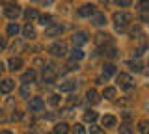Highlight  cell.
Segmentation results:
<instances>
[{
	"label": "cell",
	"instance_id": "6da1fadb",
	"mask_svg": "<svg viewBox=\"0 0 149 134\" xmlns=\"http://www.w3.org/2000/svg\"><path fill=\"white\" fill-rule=\"evenodd\" d=\"M132 21V15L129 11H116L114 13V22H116V28L118 30H125V26Z\"/></svg>",
	"mask_w": 149,
	"mask_h": 134
},
{
	"label": "cell",
	"instance_id": "7a4b0ae2",
	"mask_svg": "<svg viewBox=\"0 0 149 134\" xmlns=\"http://www.w3.org/2000/svg\"><path fill=\"white\" fill-rule=\"evenodd\" d=\"M4 15L8 17V19L15 21L19 15H21V6L19 4H6V8H4Z\"/></svg>",
	"mask_w": 149,
	"mask_h": 134
},
{
	"label": "cell",
	"instance_id": "3957f363",
	"mask_svg": "<svg viewBox=\"0 0 149 134\" xmlns=\"http://www.w3.org/2000/svg\"><path fill=\"white\" fill-rule=\"evenodd\" d=\"M49 52L52 54V56H56V58H62V56H65V54H67V47H65V43L58 41V43H52V45H50Z\"/></svg>",
	"mask_w": 149,
	"mask_h": 134
},
{
	"label": "cell",
	"instance_id": "277c9868",
	"mask_svg": "<svg viewBox=\"0 0 149 134\" xmlns=\"http://www.w3.org/2000/svg\"><path fill=\"white\" fill-rule=\"evenodd\" d=\"M43 108H45V101L41 99V97H32L30 103H28V110H30V112H34V114L41 112Z\"/></svg>",
	"mask_w": 149,
	"mask_h": 134
},
{
	"label": "cell",
	"instance_id": "5b68a950",
	"mask_svg": "<svg viewBox=\"0 0 149 134\" xmlns=\"http://www.w3.org/2000/svg\"><path fill=\"white\" fill-rule=\"evenodd\" d=\"M22 65H24V62H22V58H19V56H11L8 60V69L9 71H21L22 69Z\"/></svg>",
	"mask_w": 149,
	"mask_h": 134
},
{
	"label": "cell",
	"instance_id": "8992f818",
	"mask_svg": "<svg viewBox=\"0 0 149 134\" xmlns=\"http://www.w3.org/2000/svg\"><path fill=\"white\" fill-rule=\"evenodd\" d=\"M73 45H74V47H82V45L84 43H88V34H86V32H77V34H73Z\"/></svg>",
	"mask_w": 149,
	"mask_h": 134
},
{
	"label": "cell",
	"instance_id": "52a82bcc",
	"mask_svg": "<svg viewBox=\"0 0 149 134\" xmlns=\"http://www.w3.org/2000/svg\"><path fill=\"white\" fill-rule=\"evenodd\" d=\"M110 34H104V32H99V34L95 35V45L97 47H104V45H110Z\"/></svg>",
	"mask_w": 149,
	"mask_h": 134
},
{
	"label": "cell",
	"instance_id": "ba28073f",
	"mask_svg": "<svg viewBox=\"0 0 149 134\" xmlns=\"http://www.w3.org/2000/svg\"><path fill=\"white\" fill-rule=\"evenodd\" d=\"M116 80H118V84L121 87L132 86V84H130V82H132V78H130V75H127V73H118V75H116Z\"/></svg>",
	"mask_w": 149,
	"mask_h": 134
},
{
	"label": "cell",
	"instance_id": "9c48e42d",
	"mask_svg": "<svg viewBox=\"0 0 149 134\" xmlns=\"http://www.w3.org/2000/svg\"><path fill=\"white\" fill-rule=\"evenodd\" d=\"M78 15L80 17H93L95 15V6L93 4H84L82 8H78Z\"/></svg>",
	"mask_w": 149,
	"mask_h": 134
},
{
	"label": "cell",
	"instance_id": "30bf717a",
	"mask_svg": "<svg viewBox=\"0 0 149 134\" xmlns=\"http://www.w3.org/2000/svg\"><path fill=\"white\" fill-rule=\"evenodd\" d=\"M58 90L62 91V93H71V91L77 90V82L74 80H65V82H62V84L58 86Z\"/></svg>",
	"mask_w": 149,
	"mask_h": 134
},
{
	"label": "cell",
	"instance_id": "8fae6325",
	"mask_svg": "<svg viewBox=\"0 0 149 134\" xmlns=\"http://www.w3.org/2000/svg\"><path fill=\"white\" fill-rule=\"evenodd\" d=\"M13 87H15V82H13L11 78L0 80V91H2V93H9V91H13Z\"/></svg>",
	"mask_w": 149,
	"mask_h": 134
},
{
	"label": "cell",
	"instance_id": "7c38bea8",
	"mask_svg": "<svg viewBox=\"0 0 149 134\" xmlns=\"http://www.w3.org/2000/svg\"><path fill=\"white\" fill-rule=\"evenodd\" d=\"M63 32V26H60V24H52V26H49L45 32V35L47 37H56V35H60Z\"/></svg>",
	"mask_w": 149,
	"mask_h": 134
},
{
	"label": "cell",
	"instance_id": "4fadbf2b",
	"mask_svg": "<svg viewBox=\"0 0 149 134\" xmlns=\"http://www.w3.org/2000/svg\"><path fill=\"white\" fill-rule=\"evenodd\" d=\"M54 76H56V69H54L52 65L43 67V78H45V82H50Z\"/></svg>",
	"mask_w": 149,
	"mask_h": 134
},
{
	"label": "cell",
	"instance_id": "5bb4252c",
	"mask_svg": "<svg viewBox=\"0 0 149 134\" xmlns=\"http://www.w3.org/2000/svg\"><path fill=\"white\" fill-rule=\"evenodd\" d=\"M116 121H118V119H116L114 115H102L101 125H102L104 128H110V127H116Z\"/></svg>",
	"mask_w": 149,
	"mask_h": 134
},
{
	"label": "cell",
	"instance_id": "9a60e30c",
	"mask_svg": "<svg viewBox=\"0 0 149 134\" xmlns=\"http://www.w3.org/2000/svg\"><path fill=\"white\" fill-rule=\"evenodd\" d=\"M54 134H67L69 132V125L65 123V121H60V123H56L54 125Z\"/></svg>",
	"mask_w": 149,
	"mask_h": 134
},
{
	"label": "cell",
	"instance_id": "2e32d148",
	"mask_svg": "<svg viewBox=\"0 0 149 134\" xmlns=\"http://www.w3.org/2000/svg\"><path fill=\"white\" fill-rule=\"evenodd\" d=\"M22 35H24L26 39H34V37H36V28H34L32 24H28V22H26L24 28H22Z\"/></svg>",
	"mask_w": 149,
	"mask_h": 134
},
{
	"label": "cell",
	"instance_id": "e0dca14e",
	"mask_svg": "<svg viewBox=\"0 0 149 134\" xmlns=\"http://www.w3.org/2000/svg\"><path fill=\"white\" fill-rule=\"evenodd\" d=\"M36 78H37V73L34 71V69H30V71H26L24 75H22L21 80L24 82V84H30V82H36Z\"/></svg>",
	"mask_w": 149,
	"mask_h": 134
},
{
	"label": "cell",
	"instance_id": "ac0fdd59",
	"mask_svg": "<svg viewBox=\"0 0 149 134\" xmlns=\"http://www.w3.org/2000/svg\"><path fill=\"white\" fill-rule=\"evenodd\" d=\"M91 21H93V24H95V26H104V24H106L104 13H95V15L91 17Z\"/></svg>",
	"mask_w": 149,
	"mask_h": 134
},
{
	"label": "cell",
	"instance_id": "d6986e66",
	"mask_svg": "<svg viewBox=\"0 0 149 134\" xmlns=\"http://www.w3.org/2000/svg\"><path fill=\"white\" fill-rule=\"evenodd\" d=\"M116 95H118L116 87H104V91H102V97H104V99H108V101L116 99Z\"/></svg>",
	"mask_w": 149,
	"mask_h": 134
},
{
	"label": "cell",
	"instance_id": "ffe728a7",
	"mask_svg": "<svg viewBox=\"0 0 149 134\" xmlns=\"http://www.w3.org/2000/svg\"><path fill=\"white\" fill-rule=\"evenodd\" d=\"M24 19L28 21V24H30L32 21L39 19V15H37V11H36V10H26V11H24Z\"/></svg>",
	"mask_w": 149,
	"mask_h": 134
},
{
	"label": "cell",
	"instance_id": "44dd1931",
	"mask_svg": "<svg viewBox=\"0 0 149 134\" xmlns=\"http://www.w3.org/2000/svg\"><path fill=\"white\" fill-rule=\"evenodd\" d=\"M82 58H84V50L74 47V49L71 50V60H73V62H78V60H82Z\"/></svg>",
	"mask_w": 149,
	"mask_h": 134
},
{
	"label": "cell",
	"instance_id": "7402d4cb",
	"mask_svg": "<svg viewBox=\"0 0 149 134\" xmlns=\"http://www.w3.org/2000/svg\"><path fill=\"white\" fill-rule=\"evenodd\" d=\"M86 99L90 101V103H99V95H97V91L93 90V87L86 91Z\"/></svg>",
	"mask_w": 149,
	"mask_h": 134
},
{
	"label": "cell",
	"instance_id": "603a6c76",
	"mask_svg": "<svg viewBox=\"0 0 149 134\" xmlns=\"http://www.w3.org/2000/svg\"><path fill=\"white\" fill-rule=\"evenodd\" d=\"M102 75H104V78H108L112 75H116V67L112 65V63H106L104 67H102Z\"/></svg>",
	"mask_w": 149,
	"mask_h": 134
},
{
	"label": "cell",
	"instance_id": "cb8c5ba5",
	"mask_svg": "<svg viewBox=\"0 0 149 134\" xmlns=\"http://www.w3.org/2000/svg\"><path fill=\"white\" fill-rule=\"evenodd\" d=\"M138 132L140 134H149V121L142 119V121L138 123Z\"/></svg>",
	"mask_w": 149,
	"mask_h": 134
},
{
	"label": "cell",
	"instance_id": "d4e9b609",
	"mask_svg": "<svg viewBox=\"0 0 149 134\" xmlns=\"http://www.w3.org/2000/svg\"><path fill=\"white\" fill-rule=\"evenodd\" d=\"M39 24L41 26H47V28L52 26V17H50V15H39Z\"/></svg>",
	"mask_w": 149,
	"mask_h": 134
},
{
	"label": "cell",
	"instance_id": "484cf974",
	"mask_svg": "<svg viewBox=\"0 0 149 134\" xmlns=\"http://www.w3.org/2000/svg\"><path fill=\"white\" fill-rule=\"evenodd\" d=\"M19 32H21V26H19L17 22H11V24L8 26V35H11V37H13V35H17Z\"/></svg>",
	"mask_w": 149,
	"mask_h": 134
},
{
	"label": "cell",
	"instance_id": "4316f807",
	"mask_svg": "<svg viewBox=\"0 0 149 134\" xmlns=\"http://www.w3.org/2000/svg\"><path fill=\"white\" fill-rule=\"evenodd\" d=\"M97 119V112H93V110H88L86 114H84V121H88V123H93Z\"/></svg>",
	"mask_w": 149,
	"mask_h": 134
},
{
	"label": "cell",
	"instance_id": "83f0119b",
	"mask_svg": "<svg viewBox=\"0 0 149 134\" xmlns=\"http://www.w3.org/2000/svg\"><path fill=\"white\" fill-rule=\"evenodd\" d=\"M73 134H86V127L82 123H74L73 125Z\"/></svg>",
	"mask_w": 149,
	"mask_h": 134
},
{
	"label": "cell",
	"instance_id": "f1b7e54d",
	"mask_svg": "<svg viewBox=\"0 0 149 134\" xmlns=\"http://www.w3.org/2000/svg\"><path fill=\"white\" fill-rule=\"evenodd\" d=\"M119 134H132V128H130V125H121L119 127Z\"/></svg>",
	"mask_w": 149,
	"mask_h": 134
},
{
	"label": "cell",
	"instance_id": "f546056e",
	"mask_svg": "<svg viewBox=\"0 0 149 134\" xmlns=\"http://www.w3.org/2000/svg\"><path fill=\"white\" fill-rule=\"evenodd\" d=\"M129 67L132 69V71H136V73L142 71V63H140V62H129Z\"/></svg>",
	"mask_w": 149,
	"mask_h": 134
},
{
	"label": "cell",
	"instance_id": "4dcf8cb0",
	"mask_svg": "<svg viewBox=\"0 0 149 134\" xmlns=\"http://www.w3.org/2000/svg\"><path fill=\"white\" fill-rule=\"evenodd\" d=\"M102 127H97V125H90V134H102Z\"/></svg>",
	"mask_w": 149,
	"mask_h": 134
},
{
	"label": "cell",
	"instance_id": "1f68e13d",
	"mask_svg": "<svg viewBox=\"0 0 149 134\" xmlns=\"http://www.w3.org/2000/svg\"><path fill=\"white\" fill-rule=\"evenodd\" d=\"M49 103L52 104V106H58L60 104V95L58 93H54V95H50V99H49Z\"/></svg>",
	"mask_w": 149,
	"mask_h": 134
},
{
	"label": "cell",
	"instance_id": "d6a6232c",
	"mask_svg": "<svg viewBox=\"0 0 149 134\" xmlns=\"http://www.w3.org/2000/svg\"><path fill=\"white\" fill-rule=\"evenodd\" d=\"M21 97H24V99L28 97V87H26V86H22V87H21Z\"/></svg>",
	"mask_w": 149,
	"mask_h": 134
},
{
	"label": "cell",
	"instance_id": "836d02e7",
	"mask_svg": "<svg viewBox=\"0 0 149 134\" xmlns=\"http://www.w3.org/2000/svg\"><path fill=\"white\" fill-rule=\"evenodd\" d=\"M118 6H119V8H129L130 2H127V0H121V2H118Z\"/></svg>",
	"mask_w": 149,
	"mask_h": 134
},
{
	"label": "cell",
	"instance_id": "e575fe53",
	"mask_svg": "<svg viewBox=\"0 0 149 134\" xmlns=\"http://www.w3.org/2000/svg\"><path fill=\"white\" fill-rule=\"evenodd\" d=\"M21 117H22V114H21V112H15V114L11 115V119H13V121H15V119H21Z\"/></svg>",
	"mask_w": 149,
	"mask_h": 134
},
{
	"label": "cell",
	"instance_id": "d590c367",
	"mask_svg": "<svg viewBox=\"0 0 149 134\" xmlns=\"http://www.w3.org/2000/svg\"><path fill=\"white\" fill-rule=\"evenodd\" d=\"M4 121H6V114H4V110L0 108V123H4Z\"/></svg>",
	"mask_w": 149,
	"mask_h": 134
},
{
	"label": "cell",
	"instance_id": "8d00e7d4",
	"mask_svg": "<svg viewBox=\"0 0 149 134\" xmlns=\"http://www.w3.org/2000/svg\"><path fill=\"white\" fill-rule=\"evenodd\" d=\"M142 11H149V4H147V2L142 4Z\"/></svg>",
	"mask_w": 149,
	"mask_h": 134
},
{
	"label": "cell",
	"instance_id": "74e56055",
	"mask_svg": "<svg viewBox=\"0 0 149 134\" xmlns=\"http://www.w3.org/2000/svg\"><path fill=\"white\" fill-rule=\"evenodd\" d=\"M4 47H6V39H0V52L4 50Z\"/></svg>",
	"mask_w": 149,
	"mask_h": 134
},
{
	"label": "cell",
	"instance_id": "f35d334b",
	"mask_svg": "<svg viewBox=\"0 0 149 134\" xmlns=\"http://www.w3.org/2000/svg\"><path fill=\"white\" fill-rule=\"evenodd\" d=\"M34 63H36V65H41V63H43V60H39V58H36V60H34Z\"/></svg>",
	"mask_w": 149,
	"mask_h": 134
},
{
	"label": "cell",
	"instance_id": "ab89813d",
	"mask_svg": "<svg viewBox=\"0 0 149 134\" xmlns=\"http://www.w3.org/2000/svg\"><path fill=\"white\" fill-rule=\"evenodd\" d=\"M0 134H13L11 131H0Z\"/></svg>",
	"mask_w": 149,
	"mask_h": 134
},
{
	"label": "cell",
	"instance_id": "60d3db41",
	"mask_svg": "<svg viewBox=\"0 0 149 134\" xmlns=\"http://www.w3.org/2000/svg\"><path fill=\"white\" fill-rule=\"evenodd\" d=\"M2 69H4V63H2V62H0V71H2Z\"/></svg>",
	"mask_w": 149,
	"mask_h": 134
},
{
	"label": "cell",
	"instance_id": "b9f144b4",
	"mask_svg": "<svg viewBox=\"0 0 149 134\" xmlns=\"http://www.w3.org/2000/svg\"><path fill=\"white\" fill-rule=\"evenodd\" d=\"M26 134H37V132H34V131H32V132H26Z\"/></svg>",
	"mask_w": 149,
	"mask_h": 134
},
{
	"label": "cell",
	"instance_id": "7bdbcfd3",
	"mask_svg": "<svg viewBox=\"0 0 149 134\" xmlns=\"http://www.w3.org/2000/svg\"><path fill=\"white\" fill-rule=\"evenodd\" d=\"M147 67H149V58H147Z\"/></svg>",
	"mask_w": 149,
	"mask_h": 134
},
{
	"label": "cell",
	"instance_id": "ee69618b",
	"mask_svg": "<svg viewBox=\"0 0 149 134\" xmlns=\"http://www.w3.org/2000/svg\"><path fill=\"white\" fill-rule=\"evenodd\" d=\"M147 108H149V106H147Z\"/></svg>",
	"mask_w": 149,
	"mask_h": 134
}]
</instances>
